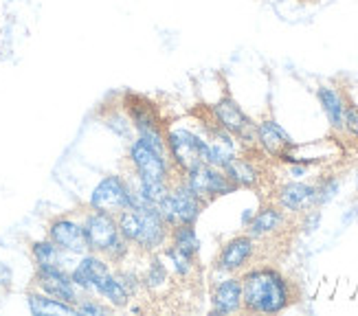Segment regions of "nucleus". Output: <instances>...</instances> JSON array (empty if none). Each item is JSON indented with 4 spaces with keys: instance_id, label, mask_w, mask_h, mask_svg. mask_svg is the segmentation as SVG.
<instances>
[{
    "instance_id": "nucleus-1",
    "label": "nucleus",
    "mask_w": 358,
    "mask_h": 316,
    "mask_svg": "<svg viewBox=\"0 0 358 316\" xmlns=\"http://www.w3.org/2000/svg\"><path fill=\"white\" fill-rule=\"evenodd\" d=\"M242 312L282 314L292 306L290 279L273 266H253L240 273Z\"/></svg>"
},
{
    "instance_id": "nucleus-2",
    "label": "nucleus",
    "mask_w": 358,
    "mask_h": 316,
    "mask_svg": "<svg viewBox=\"0 0 358 316\" xmlns=\"http://www.w3.org/2000/svg\"><path fill=\"white\" fill-rule=\"evenodd\" d=\"M165 145L176 173L207 163L209 132L205 119H174L165 123Z\"/></svg>"
},
{
    "instance_id": "nucleus-3",
    "label": "nucleus",
    "mask_w": 358,
    "mask_h": 316,
    "mask_svg": "<svg viewBox=\"0 0 358 316\" xmlns=\"http://www.w3.org/2000/svg\"><path fill=\"white\" fill-rule=\"evenodd\" d=\"M117 227L123 240L141 255L161 252L169 242V227L154 204H136L117 213Z\"/></svg>"
},
{
    "instance_id": "nucleus-4",
    "label": "nucleus",
    "mask_w": 358,
    "mask_h": 316,
    "mask_svg": "<svg viewBox=\"0 0 358 316\" xmlns=\"http://www.w3.org/2000/svg\"><path fill=\"white\" fill-rule=\"evenodd\" d=\"M82 227L86 233L88 250L97 252V255L106 257L110 261V266H123L132 257V246L123 240V235L119 233L117 227V215L95 211V209H84L82 215Z\"/></svg>"
},
{
    "instance_id": "nucleus-5",
    "label": "nucleus",
    "mask_w": 358,
    "mask_h": 316,
    "mask_svg": "<svg viewBox=\"0 0 358 316\" xmlns=\"http://www.w3.org/2000/svg\"><path fill=\"white\" fill-rule=\"evenodd\" d=\"M207 207L209 204L192 192V187L185 182L180 173L178 178L172 180V187L163 196V200L157 204L161 217L165 220L169 229H174L178 224H196Z\"/></svg>"
},
{
    "instance_id": "nucleus-6",
    "label": "nucleus",
    "mask_w": 358,
    "mask_h": 316,
    "mask_svg": "<svg viewBox=\"0 0 358 316\" xmlns=\"http://www.w3.org/2000/svg\"><path fill=\"white\" fill-rule=\"evenodd\" d=\"M126 161H128V169L143 182H172L174 180L172 173L176 171H174L172 161H169V154L152 148L138 136H134L128 143Z\"/></svg>"
},
{
    "instance_id": "nucleus-7",
    "label": "nucleus",
    "mask_w": 358,
    "mask_h": 316,
    "mask_svg": "<svg viewBox=\"0 0 358 316\" xmlns=\"http://www.w3.org/2000/svg\"><path fill=\"white\" fill-rule=\"evenodd\" d=\"M209 117L215 125L236 136L242 148H255V121L244 113L242 106L229 92H222L215 101L209 103Z\"/></svg>"
},
{
    "instance_id": "nucleus-8",
    "label": "nucleus",
    "mask_w": 358,
    "mask_h": 316,
    "mask_svg": "<svg viewBox=\"0 0 358 316\" xmlns=\"http://www.w3.org/2000/svg\"><path fill=\"white\" fill-rule=\"evenodd\" d=\"M86 207L117 215L121 211H126L132 207V192L128 187V180L123 173L110 171L103 173V176L92 185L86 198Z\"/></svg>"
},
{
    "instance_id": "nucleus-9",
    "label": "nucleus",
    "mask_w": 358,
    "mask_h": 316,
    "mask_svg": "<svg viewBox=\"0 0 358 316\" xmlns=\"http://www.w3.org/2000/svg\"><path fill=\"white\" fill-rule=\"evenodd\" d=\"M185 178V182L192 187V192L196 196H200L207 204L220 200L224 196H231L238 192V187L229 180V176L224 173V169H217L213 165L202 163L194 169H189L187 173H180Z\"/></svg>"
},
{
    "instance_id": "nucleus-10",
    "label": "nucleus",
    "mask_w": 358,
    "mask_h": 316,
    "mask_svg": "<svg viewBox=\"0 0 358 316\" xmlns=\"http://www.w3.org/2000/svg\"><path fill=\"white\" fill-rule=\"evenodd\" d=\"M255 240L248 233H240L236 237L227 240L220 250H217V257L213 259V273L220 275H240L246 271L248 264L255 257Z\"/></svg>"
},
{
    "instance_id": "nucleus-11",
    "label": "nucleus",
    "mask_w": 358,
    "mask_h": 316,
    "mask_svg": "<svg viewBox=\"0 0 358 316\" xmlns=\"http://www.w3.org/2000/svg\"><path fill=\"white\" fill-rule=\"evenodd\" d=\"M46 237L57 244L62 250L73 252V255H84L88 252V242H86V233L82 227L80 215H69L62 213L49 220L46 224Z\"/></svg>"
},
{
    "instance_id": "nucleus-12",
    "label": "nucleus",
    "mask_w": 358,
    "mask_h": 316,
    "mask_svg": "<svg viewBox=\"0 0 358 316\" xmlns=\"http://www.w3.org/2000/svg\"><path fill=\"white\" fill-rule=\"evenodd\" d=\"M34 288L71 306H77L84 296V292L77 288L75 281L71 279V273L62 271V268H36Z\"/></svg>"
},
{
    "instance_id": "nucleus-13",
    "label": "nucleus",
    "mask_w": 358,
    "mask_h": 316,
    "mask_svg": "<svg viewBox=\"0 0 358 316\" xmlns=\"http://www.w3.org/2000/svg\"><path fill=\"white\" fill-rule=\"evenodd\" d=\"M315 198H317V189L315 182L308 180H286L284 185H279L275 189V198L273 202L279 209L286 211L288 215H301L310 209H315Z\"/></svg>"
},
{
    "instance_id": "nucleus-14",
    "label": "nucleus",
    "mask_w": 358,
    "mask_h": 316,
    "mask_svg": "<svg viewBox=\"0 0 358 316\" xmlns=\"http://www.w3.org/2000/svg\"><path fill=\"white\" fill-rule=\"evenodd\" d=\"M211 314H238L242 312V279L238 275H220L211 283L209 292Z\"/></svg>"
},
{
    "instance_id": "nucleus-15",
    "label": "nucleus",
    "mask_w": 358,
    "mask_h": 316,
    "mask_svg": "<svg viewBox=\"0 0 358 316\" xmlns=\"http://www.w3.org/2000/svg\"><path fill=\"white\" fill-rule=\"evenodd\" d=\"M257 136H255V148H259L266 156L271 158H282L297 141H294L286 130L284 125L273 117H264L262 121L255 123Z\"/></svg>"
},
{
    "instance_id": "nucleus-16",
    "label": "nucleus",
    "mask_w": 358,
    "mask_h": 316,
    "mask_svg": "<svg viewBox=\"0 0 358 316\" xmlns=\"http://www.w3.org/2000/svg\"><path fill=\"white\" fill-rule=\"evenodd\" d=\"M108 271H113L110 261L106 257L97 255V252H84V255L77 257V264L71 271V279L75 281V286L80 288L84 294L92 296V290H95V283L101 275H106Z\"/></svg>"
},
{
    "instance_id": "nucleus-17",
    "label": "nucleus",
    "mask_w": 358,
    "mask_h": 316,
    "mask_svg": "<svg viewBox=\"0 0 358 316\" xmlns=\"http://www.w3.org/2000/svg\"><path fill=\"white\" fill-rule=\"evenodd\" d=\"M29 255H31V261H34V268H62V271H69V273L77 264V257H80V255H73V252L62 250L57 244L49 240V237L31 242Z\"/></svg>"
},
{
    "instance_id": "nucleus-18",
    "label": "nucleus",
    "mask_w": 358,
    "mask_h": 316,
    "mask_svg": "<svg viewBox=\"0 0 358 316\" xmlns=\"http://www.w3.org/2000/svg\"><path fill=\"white\" fill-rule=\"evenodd\" d=\"M288 217L290 215L279 209L275 202H268L253 213V217L248 220V224L244 229L253 240H266V237L277 235L288 224Z\"/></svg>"
},
{
    "instance_id": "nucleus-19",
    "label": "nucleus",
    "mask_w": 358,
    "mask_h": 316,
    "mask_svg": "<svg viewBox=\"0 0 358 316\" xmlns=\"http://www.w3.org/2000/svg\"><path fill=\"white\" fill-rule=\"evenodd\" d=\"M317 101H319V106L323 110L325 119H328V123H330V130L334 134H343L345 110H348L345 94L332 84H323V86L317 88Z\"/></svg>"
},
{
    "instance_id": "nucleus-20",
    "label": "nucleus",
    "mask_w": 358,
    "mask_h": 316,
    "mask_svg": "<svg viewBox=\"0 0 358 316\" xmlns=\"http://www.w3.org/2000/svg\"><path fill=\"white\" fill-rule=\"evenodd\" d=\"M92 296L101 299V301H106L108 306H113L115 310H126L132 303V296L126 290V286L121 283L115 268L97 279L95 290H92Z\"/></svg>"
},
{
    "instance_id": "nucleus-21",
    "label": "nucleus",
    "mask_w": 358,
    "mask_h": 316,
    "mask_svg": "<svg viewBox=\"0 0 358 316\" xmlns=\"http://www.w3.org/2000/svg\"><path fill=\"white\" fill-rule=\"evenodd\" d=\"M224 173L229 180L240 189H257L262 182V169L251 161V158L236 156L233 161L224 167Z\"/></svg>"
},
{
    "instance_id": "nucleus-22",
    "label": "nucleus",
    "mask_w": 358,
    "mask_h": 316,
    "mask_svg": "<svg viewBox=\"0 0 358 316\" xmlns=\"http://www.w3.org/2000/svg\"><path fill=\"white\" fill-rule=\"evenodd\" d=\"M27 308H29V312L34 314V316H53V314H69V316H73V314H77L75 306L59 301V299H55V296L44 294L38 288H31L27 292Z\"/></svg>"
},
{
    "instance_id": "nucleus-23",
    "label": "nucleus",
    "mask_w": 358,
    "mask_h": 316,
    "mask_svg": "<svg viewBox=\"0 0 358 316\" xmlns=\"http://www.w3.org/2000/svg\"><path fill=\"white\" fill-rule=\"evenodd\" d=\"M161 257L167 266L169 275H172V279H178V281H187L192 279L196 266H198V257H192L187 255V252H182L180 248L167 244L163 250H161Z\"/></svg>"
},
{
    "instance_id": "nucleus-24",
    "label": "nucleus",
    "mask_w": 358,
    "mask_h": 316,
    "mask_svg": "<svg viewBox=\"0 0 358 316\" xmlns=\"http://www.w3.org/2000/svg\"><path fill=\"white\" fill-rule=\"evenodd\" d=\"M141 281H143V288L148 292H163L169 288V281H172V275H169L167 266L161 257V252H152L148 255V266L145 271L141 273Z\"/></svg>"
},
{
    "instance_id": "nucleus-25",
    "label": "nucleus",
    "mask_w": 358,
    "mask_h": 316,
    "mask_svg": "<svg viewBox=\"0 0 358 316\" xmlns=\"http://www.w3.org/2000/svg\"><path fill=\"white\" fill-rule=\"evenodd\" d=\"M101 125L103 128L110 130L119 141H123V143H130V141L136 136L134 134V128H132V123H130V117L126 115V110H123L121 101L119 106H110V108H103L101 110Z\"/></svg>"
},
{
    "instance_id": "nucleus-26",
    "label": "nucleus",
    "mask_w": 358,
    "mask_h": 316,
    "mask_svg": "<svg viewBox=\"0 0 358 316\" xmlns=\"http://www.w3.org/2000/svg\"><path fill=\"white\" fill-rule=\"evenodd\" d=\"M176 248H180L182 252L192 257H198L200 255V237H198V231H196V224H178L174 229H169V242Z\"/></svg>"
},
{
    "instance_id": "nucleus-27",
    "label": "nucleus",
    "mask_w": 358,
    "mask_h": 316,
    "mask_svg": "<svg viewBox=\"0 0 358 316\" xmlns=\"http://www.w3.org/2000/svg\"><path fill=\"white\" fill-rule=\"evenodd\" d=\"M315 189H317L315 207L317 209H323L325 204H330L338 196V192H341V178L336 176V173H328V176H321L315 182Z\"/></svg>"
},
{
    "instance_id": "nucleus-28",
    "label": "nucleus",
    "mask_w": 358,
    "mask_h": 316,
    "mask_svg": "<svg viewBox=\"0 0 358 316\" xmlns=\"http://www.w3.org/2000/svg\"><path fill=\"white\" fill-rule=\"evenodd\" d=\"M77 314H84V316H106V314H113L117 312L113 306H108L106 301L97 296H90V294H84L82 301L75 306Z\"/></svg>"
},
{
    "instance_id": "nucleus-29",
    "label": "nucleus",
    "mask_w": 358,
    "mask_h": 316,
    "mask_svg": "<svg viewBox=\"0 0 358 316\" xmlns=\"http://www.w3.org/2000/svg\"><path fill=\"white\" fill-rule=\"evenodd\" d=\"M321 217H323V213H321V209H310V211H306V213H301L299 215V229H301V233L303 235H313V233H317L319 231V227H321Z\"/></svg>"
},
{
    "instance_id": "nucleus-30",
    "label": "nucleus",
    "mask_w": 358,
    "mask_h": 316,
    "mask_svg": "<svg viewBox=\"0 0 358 316\" xmlns=\"http://www.w3.org/2000/svg\"><path fill=\"white\" fill-rule=\"evenodd\" d=\"M343 134L350 136L354 143H358V106L348 101L345 110V125H343Z\"/></svg>"
},
{
    "instance_id": "nucleus-31",
    "label": "nucleus",
    "mask_w": 358,
    "mask_h": 316,
    "mask_svg": "<svg viewBox=\"0 0 358 316\" xmlns=\"http://www.w3.org/2000/svg\"><path fill=\"white\" fill-rule=\"evenodd\" d=\"M13 286V268L0 261V290H9Z\"/></svg>"
},
{
    "instance_id": "nucleus-32",
    "label": "nucleus",
    "mask_w": 358,
    "mask_h": 316,
    "mask_svg": "<svg viewBox=\"0 0 358 316\" xmlns=\"http://www.w3.org/2000/svg\"><path fill=\"white\" fill-rule=\"evenodd\" d=\"M354 187H356V192H358V167H356V171H354Z\"/></svg>"
}]
</instances>
